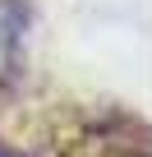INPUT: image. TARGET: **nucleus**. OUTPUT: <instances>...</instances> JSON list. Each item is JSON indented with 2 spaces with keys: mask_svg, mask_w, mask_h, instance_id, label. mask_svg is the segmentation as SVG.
Segmentation results:
<instances>
[{
  "mask_svg": "<svg viewBox=\"0 0 152 157\" xmlns=\"http://www.w3.org/2000/svg\"><path fill=\"white\" fill-rule=\"evenodd\" d=\"M14 42H19V10L0 0V74L14 60Z\"/></svg>",
  "mask_w": 152,
  "mask_h": 157,
  "instance_id": "f257e3e1",
  "label": "nucleus"
}]
</instances>
